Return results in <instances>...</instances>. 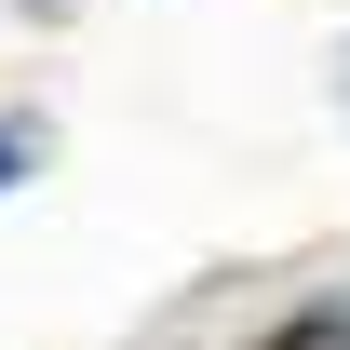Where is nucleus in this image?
Instances as JSON below:
<instances>
[{
	"label": "nucleus",
	"mask_w": 350,
	"mask_h": 350,
	"mask_svg": "<svg viewBox=\"0 0 350 350\" xmlns=\"http://www.w3.org/2000/svg\"><path fill=\"white\" fill-rule=\"evenodd\" d=\"M337 108H350V54H337Z\"/></svg>",
	"instance_id": "7ed1b4c3"
},
{
	"label": "nucleus",
	"mask_w": 350,
	"mask_h": 350,
	"mask_svg": "<svg viewBox=\"0 0 350 350\" xmlns=\"http://www.w3.org/2000/svg\"><path fill=\"white\" fill-rule=\"evenodd\" d=\"M283 350H350V323H297V337H283Z\"/></svg>",
	"instance_id": "f257e3e1"
},
{
	"label": "nucleus",
	"mask_w": 350,
	"mask_h": 350,
	"mask_svg": "<svg viewBox=\"0 0 350 350\" xmlns=\"http://www.w3.org/2000/svg\"><path fill=\"white\" fill-rule=\"evenodd\" d=\"M14 175H27V135H0V189H14Z\"/></svg>",
	"instance_id": "f03ea898"
}]
</instances>
